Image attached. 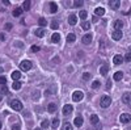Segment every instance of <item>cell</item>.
Returning <instances> with one entry per match:
<instances>
[{
  "instance_id": "18",
  "label": "cell",
  "mask_w": 131,
  "mask_h": 130,
  "mask_svg": "<svg viewBox=\"0 0 131 130\" xmlns=\"http://www.w3.org/2000/svg\"><path fill=\"white\" fill-rule=\"evenodd\" d=\"M49 5H50V12H51V13H55L57 11H58V5H57V3L51 2Z\"/></svg>"
},
{
  "instance_id": "46",
  "label": "cell",
  "mask_w": 131,
  "mask_h": 130,
  "mask_svg": "<svg viewBox=\"0 0 131 130\" xmlns=\"http://www.w3.org/2000/svg\"><path fill=\"white\" fill-rule=\"evenodd\" d=\"M4 38H5V37H4V34L2 33V34H0V39H2V41H4Z\"/></svg>"
},
{
  "instance_id": "43",
  "label": "cell",
  "mask_w": 131,
  "mask_h": 130,
  "mask_svg": "<svg viewBox=\"0 0 131 130\" xmlns=\"http://www.w3.org/2000/svg\"><path fill=\"white\" fill-rule=\"evenodd\" d=\"M12 130H20V125L17 124V125H13L12 126Z\"/></svg>"
},
{
  "instance_id": "22",
  "label": "cell",
  "mask_w": 131,
  "mask_h": 130,
  "mask_svg": "<svg viewBox=\"0 0 131 130\" xmlns=\"http://www.w3.org/2000/svg\"><path fill=\"white\" fill-rule=\"evenodd\" d=\"M36 36L39 37V38H42L43 36H45V29H42V28L37 29V30H36Z\"/></svg>"
},
{
  "instance_id": "40",
  "label": "cell",
  "mask_w": 131,
  "mask_h": 130,
  "mask_svg": "<svg viewBox=\"0 0 131 130\" xmlns=\"http://www.w3.org/2000/svg\"><path fill=\"white\" fill-rule=\"evenodd\" d=\"M112 85H113L112 80H107V83H106V88H107V89H110V88H112Z\"/></svg>"
},
{
  "instance_id": "34",
  "label": "cell",
  "mask_w": 131,
  "mask_h": 130,
  "mask_svg": "<svg viewBox=\"0 0 131 130\" xmlns=\"http://www.w3.org/2000/svg\"><path fill=\"white\" fill-rule=\"evenodd\" d=\"M63 130H72V125L70 122H64L63 125Z\"/></svg>"
},
{
  "instance_id": "49",
  "label": "cell",
  "mask_w": 131,
  "mask_h": 130,
  "mask_svg": "<svg viewBox=\"0 0 131 130\" xmlns=\"http://www.w3.org/2000/svg\"><path fill=\"white\" fill-rule=\"evenodd\" d=\"M0 72H3V68L2 67H0Z\"/></svg>"
},
{
  "instance_id": "24",
  "label": "cell",
  "mask_w": 131,
  "mask_h": 130,
  "mask_svg": "<svg viewBox=\"0 0 131 130\" xmlns=\"http://www.w3.org/2000/svg\"><path fill=\"white\" fill-rule=\"evenodd\" d=\"M100 72H101V75L105 76V75H107V72H109V67L106 66V64H104V66L100 68Z\"/></svg>"
},
{
  "instance_id": "12",
  "label": "cell",
  "mask_w": 131,
  "mask_h": 130,
  "mask_svg": "<svg viewBox=\"0 0 131 130\" xmlns=\"http://www.w3.org/2000/svg\"><path fill=\"white\" fill-rule=\"evenodd\" d=\"M73 124H75L76 127H81V126H83V117H81V116H78V117L75 118Z\"/></svg>"
},
{
  "instance_id": "37",
  "label": "cell",
  "mask_w": 131,
  "mask_h": 130,
  "mask_svg": "<svg viewBox=\"0 0 131 130\" xmlns=\"http://www.w3.org/2000/svg\"><path fill=\"white\" fill-rule=\"evenodd\" d=\"M31 51H33V53H37V51H39V46H37V45H33V46H31Z\"/></svg>"
},
{
  "instance_id": "35",
  "label": "cell",
  "mask_w": 131,
  "mask_h": 130,
  "mask_svg": "<svg viewBox=\"0 0 131 130\" xmlns=\"http://www.w3.org/2000/svg\"><path fill=\"white\" fill-rule=\"evenodd\" d=\"M98 87H100V80H94V82L92 83V88L96 89V88H98Z\"/></svg>"
},
{
  "instance_id": "50",
  "label": "cell",
  "mask_w": 131,
  "mask_h": 130,
  "mask_svg": "<svg viewBox=\"0 0 131 130\" xmlns=\"http://www.w3.org/2000/svg\"><path fill=\"white\" fill-rule=\"evenodd\" d=\"M0 129H2V122H0Z\"/></svg>"
},
{
  "instance_id": "7",
  "label": "cell",
  "mask_w": 131,
  "mask_h": 130,
  "mask_svg": "<svg viewBox=\"0 0 131 130\" xmlns=\"http://www.w3.org/2000/svg\"><path fill=\"white\" fill-rule=\"evenodd\" d=\"M72 111H73V106L72 105H70V104H67V105H64L63 106V114L64 116H68V114H71L72 113Z\"/></svg>"
},
{
  "instance_id": "28",
  "label": "cell",
  "mask_w": 131,
  "mask_h": 130,
  "mask_svg": "<svg viewBox=\"0 0 131 130\" xmlns=\"http://www.w3.org/2000/svg\"><path fill=\"white\" fill-rule=\"evenodd\" d=\"M79 17H80L81 20H85L86 17H88V12H86V11H81V12L79 13Z\"/></svg>"
},
{
  "instance_id": "38",
  "label": "cell",
  "mask_w": 131,
  "mask_h": 130,
  "mask_svg": "<svg viewBox=\"0 0 131 130\" xmlns=\"http://www.w3.org/2000/svg\"><path fill=\"white\" fill-rule=\"evenodd\" d=\"M125 61H126V62H131V53H127V54H126Z\"/></svg>"
},
{
  "instance_id": "6",
  "label": "cell",
  "mask_w": 131,
  "mask_h": 130,
  "mask_svg": "<svg viewBox=\"0 0 131 130\" xmlns=\"http://www.w3.org/2000/svg\"><path fill=\"white\" fill-rule=\"evenodd\" d=\"M123 37V34H122V30H114L113 33H112V38L114 39V41H119Z\"/></svg>"
},
{
  "instance_id": "2",
  "label": "cell",
  "mask_w": 131,
  "mask_h": 130,
  "mask_svg": "<svg viewBox=\"0 0 131 130\" xmlns=\"http://www.w3.org/2000/svg\"><path fill=\"white\" fill-rule=\"evenodd\" d=\"M110 104H112V99H110V96L104 95V96L101 97V100H100V105H101L102 108H107V106H110Z\"/></svg>"
},
{
  "instance_id": "14",
  "label": "cell",
  "mask_w": 131,
  "mask_h": 130,
  "mask_svg": "<svg viewBox=\"0 0 131 130\" xmlns=\"http://www.w3.org/2000/svg\"><path fill=\"white\" fill-rule=\"evenodd\" d=\"M122 101H123L125 104H128V103L131 101V93H128V92L123 93V96H122Z\"/></svg>"
},
{
  "instance_id": "25",
  "label": "cell",
  "mask_w": 131,
  "mask_h": 130,
  "mask_svg": "<svg viewBox=\"0 0 131 130\" xmlns=\"http://www.w3.org/2000/svg\"><path fill=\"white\" fill-rule=\"evenodd\" d=\"M23 8H16L15 11H13V16L15 17H18V16H21V13H23Z\"/></svg>"
},
{
  "instance_id": "8",
  "label": "cell",
  "mask_w": 131,
  "mask_h": 130,
  "mask_svg": "<svg viewBox=\"0 0 131 130\" xmlns=\"http://www.w3.org/2000/svg\"><path fill=\"white\" fill-rule=\"evenodd\" d=\"M92 34L89 33V34H85V36H83V38H81V41H83V43L84 45H89V43L92 42Z\"/></svg>"
},
{
  "instance_id": "5",
  "label": "cell",
  "mask_w": 131,
  "mask_h": 130,
  "mask_svg": "<svg viewBox=\"0 0 131 130\" xmlns=\"http://www.w3.org/2000/svg\"><path fill=\"white\" fill-rule=\"evenodd\" d=\"M119 121H121L122 124L130 122V121H131V114H128V113H122L121 117H119Z\"/></svg>"
},
{
  "instance_id": "47",
  "label": "cell",
  "mask_w": 131,
  "mask_h": 130,
  "mask_svg": "<svg viewBox=\"0 0 131 130\" xmlns=\"http://www.w3.org/2000/svg\"><path fill=\"white\" fill-rule=\"evenodd\" d=\"M0 101H3V93H0Z\"/></svg>"
},
{
  "instance_id": "45",
  "label": "cell",
  "mask_w": 131,
  "mask_h": 130,
  "mask_svg": "<svg viewBox=\"0 0 131 130\" xmlns=\"http://www.w3.org/2000/svg\"><path fill=\"white\" fill-rule=\"evenodd\" d=\"M2 93H7V88H5V87H3V88H2Z\"/></svg>"
},
{
  "instance_id": "44",
  "label": "cell",
  "mask_w": 131,
  "mask_h": 130,
  "mask_svg": "<svg viewBox=\"0 0 131 130\" xmlns=\"http://www.w3.org/2000/svg\"><path fill=\"white\" fill-rule=\"evenodd\" d=\"M15 46H20V47H23V43H21V42H15Z\"/></svg>"
},
{
  "instance_id": "9",
  "label": "cell",
  "mask_w": 131,
  "mask_h": 130,
  "mask_svg": "<svg viewBox=\"0 0 131 130\" xmlns=\"http://www.w3.org/2000/svg\"><path fill=\"white\" fill-rule=\"evenodd\" d=\"M109 5H110L112 9H118L119 5H121V2H119V0H110V2H109Z\"/></svg>"
},
{
  "instance_id": "16",
  "label": "cell",
  "mask_w": 131,
  "mask_h": 130,
  "mask_svg": "<svg viewBox=\"0 0 131 130\" xmlns=\"http://www.w3.org/2000/svg\"><path fill=\"white\" fill-rule=\"evenodd\" d=\"M59 124H60V120H59V118H54V120L51 121V126H52V129H54V130H57L58 126H59Z\"/></svg>"
},
{
  "instance_id": "32",
  "label": "cell",
  "mask_w": 131,
  "mask_h": 130,
  "mask_svg": "<svg viewBox=\"0 0 131 130\" xmlns=\"http://www.w3.org/2000/svg\"><path fill=\"white\" fill-rule=\"evenodd\" d=\"M81 28H83L84 30H88V29L91 28V24L88 23V21H84V23L81 24Z\"/></svg>"
},
{
  "instance_id": "21",
  "label": "cell",
  "mask_w": 131,
  "mask_h": 130,
  "mask_svg": "<svg viewBox=\"0 0 131 130\" xmlns=\"http://www.w3.org/2000/svg\"><path fill=\"white\" fill-rule=\"evenodd\" d=\"M47 111H49L50 113L57 112V105L54 104V103H50V104H49V106H47Z\"/></svg>"
},
{
  "instance_id": "31",
  "label": "cell",
  "mask_w": 131,
  "mask_h": 130,
  "mask_svg": "<svg viewBox=\"0 0 131 130\" xmlns=\"http://www.w3.org/2000/svg\"><path fill=\"white\" fill-rule=\"evenodd\" d=\"M29 8H30V2L26 0V2H24V4H23V9L24 11H29Z\"/></svg>"
},
{
  "instance_id": "4",
  "label": "cell",
  "mask_w": 131,
  "mask_h": 130,
  "mask_svg": "<svg viewBox=\"0 0 131 130\" xmlns=\"http://www.w3.org/2000/svg\"><path fill=\"white\" fill-rule=\"evenodd\" d=\"M84 99V93L81 92V91H75L73 93H72V100L75 101V103H79V101H81Z\"/></svg>"
},
{
  "instance_id": "27",
  "label": "cell",
  "mask_w": 131,
  "mask_h": 130,
  "mask_svg": "<svg viewBox=\"0 0 131 130\" xmlns=\"http://www.w3.org/2000/svg\"><path fill=\"white\" fill-rule=\"evenodd\" d=\"M91 122H92L93 125H97V124H98V117H97V114H92V116H91Z\"/></svg>"
},
{
  "instance_id": "33",
  "label": "cell",
  "mask_w": 131,
  "mask_h": 130,
  "mask_svg": "<svg viewBox=\"0 0 131 130\" xmlns=\"http://www.w3.org/2000/svg\"><path fill=\"white\" fill-rule=\"evenodd\" d=\"M49 125H50V124H49V121H47V120H43V121L41 122V127H42V129H47V127H49Z\"/></svg>"
},
{
  "instance_id": "39",
  "label": "cell",
  "mask_w": 131,
  "mask_h": 130,
  "mask_svg": "<svg viewBox=\"0 0 131 130\" xmlns=\"http://www.w3.org/2000/svg\"><path fill=\"white\" fill-rule=\"evenodd\" d=\"M89 78H91V75H89L88 72H84V75H83V79H84V80H88Z\"/></svg>"
},
{
  "instance_id": "41",
  "label": "cell",
  "mask_w": 131,
  "mask_h": 130,
  "mask_svg": "<svg viewBox=\"0 0 131 130\" xmlns=\"http://www.w3.org/2000/svg\"><path fill=\"white\" fill-rule=\"evenodd\" d=\"M5 83H7V79H5L4 76H0V84L3 85V84H5Z\"/></svg>"
},
{
  "instance_id": "3",
  "label": "cell",
  "mask_w": 131,
  "mask_h": 130,
  "mask_svg": "<svg viewBox=\"0 0 131 130\" xmlns=\"http://www.w3.org/2000/svg\"><path fill=\"white\" fill-rule=\"evenodd\" d=\"M31 67H33V64H31L30 61H23V62L20 63V68L23 70V71H30Z\"/></svg>"
},
{
  "instance_id": "42",
  "label": "cell",
  "mask_w": 131,
  "mask_h": 130,
  "mask_svg": "<svg viewBox=\"0 0 131 130\" xmlns=\"http://www.w3.org/2000/svg\"><path fill=\"white\" fill-rule=\"evenodd\" d=\"M12 26H13L12 24H10V23H8V24L5 25V29H7V30H10V29H12Z\"/></svg>"
},
{
  "instance_id": "15",
  "label": "cell",
  "mask_w": 131,
  "mask_h": 130,
  "mask_svg": "<svg viewBox=\"0 0 131 130\" xmlns=\"http://www.w3.org/2000/svg\"><path fill=\"white\" fill-rule=\"evenodd\" d=\"M122 78H123V72H122V71H117V72L114 74V76H113V79L117 80V82H119Z\"/></svg>"
},
{
  "instance_id": "19",
  "label": "cell",
  "mask_w": 131,
  "mask_h": 130,
  "mask_svg": "<svg viewBox=\"0 0 131 130\" xmlns=\"http://www.w3.org/2000/svg\"><path fill=\"white\" fill-rule=\"evenodd\" d=\"M20 78H21V72H20V71H13V72H12V79H13L15 82H18Z\"/></svg>"
},
{
  "instance_id": "13",
  "label": "cell",
  "mask_w": 131,
  "mask_h": 130,
  "mask_svg": "<svg viewBox=\"0 0 131 130\" xmlns=\"http://www.w3.org/2000/svg\"><path fill=\"white\" fill-rule=\"evenodd\" d=\"M122 62H123V57L122 55H119V54L114 55V58H113V63L114 64H121Z\"/></svg>"
},
{
  "instance_id": "23",
  "label": "cell",
  "mask_w": 131,
  "mask_h": 130,
  "mask_svg": "<svg viewBox=\"0 0 131 130\" xmlns=\"http://www.w3.org/2000/svg\"><path fill=\"white\" fill-rule=\"evenodd\" d=\"M38 24H39V26L43 29V26H46V25H47V21H46V18L39 17V20H38Z\"/></svg>"
},
{
  "instance_id": "36",
  "label": "cell",
  "mask_w": 131,
  "mask_h": 130,
  "mask_svg": "<svg viewBox=\"0 0 131 130\" xmlns=\"http://www.w3.org/2000/svg\"><path fill=\"white\" fill-rule=\"evenodd\" d=\"M81 5H83V2H81V0H79V2L76 0V2H73V7H76V8H78V7H81Z\"/></svg>"
},
{
  "instance_id": "17",
  "label": "cell",
  "mask_w": 131,
  "mask_h": 130,
  "mask_svg": "<svg viewBox=\"0 0 131 130\" xmlns=\"http://www.w3.org/2000/svg\"><path fill=\"white\" fill-rule=\"evenodd\" d=\"M59 41H60V34H59V33H54V34L51 36V42L58 43Z\"/></svg>"
},
{
  "instance_id": "10",
  "label": "cell",
  "mask_w": 131,
  "mask_h": 130,
  "mask_svg": "<svg viewBox=\"0 0 131 130\" xmlns=\"http://www.w3.org/2000/svg\"><path fill=\"white\" fill-rule=\"evenodd\" d=\"M76 23H78V16L76 15H70L68 16V24L70 25H76Z\"/></svg>"
},
{
  "instance_id": "30",
  "label": "cell",
  "mask_w": 131,
  "mask_h": 130,
  "mask_svg": "<svg viewBox=\"0 0 131 130\" xmlns=\"http://www.w3.org/2000/svg\"><path fill=\"white\" fill-rule=\"evenodd\" d=\"M58 28H59L58 21H57V20H52V21H51V29H54V30H55V29H58Z\"/></svg>"
},
{
  "instance_id": "1",
  "label": "cell",
  "mask_w": 131,
  "mask_h": 130,
  "mask_svg": "<svg viewBox=\"0 0 131 130\" xmlns=\"http://www.w3.org/2000/svg\"><path fill=\"white\" fill-rule=\"evenodd\" d=\"M9 105H10V108H12L13 111H17V112L23 111V104H21L20 100H10Z\"/></svg>"
},
{
  "instance_id": "48",
  "label": "cell",
  "mask_w": 131,
  "mask_h": 130,
  "mask_svg": "<svg viewBox=\"0 0 131 130\" xmlns=\"http://www.w3.org/2000/svg\"><path fill=\"white\" fill-rule=\"evenodd\" d=\"M34 130H43L42 127H37V129H34Z\"/></svg>"
},
{
  "instance_id": "20",
  "label": "cell",
  "mask_w": 131,
  "mask_h": 130,
  "mask_svg": "<svg viewBox=\"0 0 131 130\" xmlns=\"http://www.w3.org/2000/svg\"><path fill=\"white\" fill-rule=\"evenodd\" d=\"M94 13H96L97 16H102V15H105V9L101 8V7H97V8L94 9Z\"/></svg>"
},
{
  "instance_id": "26",
  "label": "cell",
  "mask_w": 131,
  "mask_h": 130,
  "mask_svg": "<svg viewBox=\"0 0 131 130\" xmlns=\"http://www.w3.org/2000/svg\"><path fill=\"white\" fill-rule=\"evenodd\" d=\"M67 41H68V42H75V41H76V36H75L73 33H68V34H67Z\"/></svg>"
},
{
  "instance_id": "29",
  "label": "cell",
  "mask_w": 131,
  "mask_h": 130,
  "mask_svg": "<svg viewBox=\"0 0 131 130\" xmlns=\"http://www.w3.org/2000/svg\"><path fill=\"white\" fill-rule=\"evenodd\" d=\"M12 88H13V89H16V91H18V89L21 88V83H20V82H13Z\"/></svg>"
},
{
  "instance_id": "11",
  "label": "cell",
  "mask_w": 131,
  "mask_h": 130,
  "mask_svg": "<svg viewBox=\"0 0 131 130\" xmlns=\"http://www.w3.org/2000/svg\"><path fill=\"white\" fill-rule=\"evenodd\" d=\"M113 26H114L115 30H121V29L123 28V23H122L121 20H115V21H114V24H113Z\"/></svg>"
}]
</instances>
